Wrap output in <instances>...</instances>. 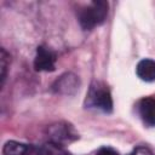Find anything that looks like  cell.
<instances>
[{"label": "cell", "mask_w": 155, "mask_h": 155, "mask_svg": "<svg viewBox=\"0 0 155 155\" xmlns=\"http://www.w3.org/2000/svg\"><path fill=\"white\" fill-rule=\"evenodd\" d=\"M108 15V2L98 0L90 2L79 12L80 25L85 30H91L94 27L102 24Z\"/></svg>", "instance_id": "cell-1"}, {"label": "cell", "mask_w": 155, "mask_h": 155, "mask_svg": "<svg viewBox=\"0 0 155 155\" xmlns=\"http://www.w3.org/2000/svg\"><path fill=\"white\" fill-rule=\"evenodd\" d=\"M86 105L104 113H110L113 110V99L108 86L101 81H94L87 92Z\"/></svg>", "instance_id": "cell-2"}, {"label": "cell", "mask_w": 155, "mask_h": 155, "mask_svg": "<svg viewBox=\"0 0 155 155\" xmlns=\"http://www.w3.org/2000/svg\"><path fill=\"white\" fill-rule=\"evenodd\" d=\"M48 137L50 142L57 145L64 147L79 138L75 128L68 122H56L48 127Z\"/></svg>", "instance_id": "cell-3"}, {"label": "cell", "mask_w": 155, "mask_h": 155, "mask_svg": "<svg viewBox=\"0 0 155 155\" xmlns=\"http://www.w3.org/2000/svg\"><path fill=\"white\" fill-rule=\"evenodd\" d=\"M80 86L79 78L73 73H65L59 76L52 85V90L59 94H74Z\"/></svg>", "instance_id": "cell-4"}, {"label": "cell", "mask_w": 155, "mask_h": 155, "mask_svg": "<svg viewBox=\"0 0 155 155\" xmlns=\"http://www.w3.org/2000/svg\"><path fill=\"white\" fill-rule=\"evenodd\" d=\"M56 67V54L45 46H39L34 58V68L39 71H53Z\"/></svg>", "instance_id": "cell-5"}, {"label": "cell", "mask_w": 155, "mask_h": 155, "mask_svg": "<svg viewBox=\"0 0 155 155\" xmlns=\"http://www.w3.org/2000/svg\"><path fill=\"white\" fill-rule=\"evenodd\" d=\"M137 111L142 121L148 126H155V99L143 98L137 104Z\"/></svg>", "instance_id": "cell-6"}, {"label": "cell", "mask_w": 155, "mask_h": 155, "mask_svg": "<svg viewBox=\"0 0 155 155\" xmlns=\"http://www.w3.org/2000/svg\"><path fill=\"white\" fill-rule=\"evenodd\" d=\"M136 74L137 76L147 82L155 81V61L144 58L138 62L136 67Z\"/></svg>", "instance_id": "cell-7"}, {"label": "cell", "mask_w": 155, "mask_h": 155, "mask_svg": "<svg viewBox=\"0 0 155 155\" xmlns=\"http://www.w3.org/2000/svg\"><path fill=\"white\" fill-rule=\"evenodd\" d=\"M31 151V145L19 143L16 140H8L4 144L2 154L4 155H27Z\"/></svg>", "instance_id": "cell-8"}, {"label": "cell", "mask_w": 155, "mask_h": 155, "mask_svg": "<svg viewBox=\"0 0 155 155\" xmlns=\"http://www.w3.org/2000/svg\"><path fill=\"white\" fill-rule=\"evenodd\" d=\"M38 155H69V154L63 149V147L48 142L42 147H40Z\"/></svg>", "instance_id": "cell-9"}, {"label": "cell", "mask_w": 155, "mask_h": 155, "mask_svg": "<svg viewBox=\"0 0 155 155\" xmlns=\"http://www.w3.org/2000/svg\"><path fill=\"white\" fill-rule=\"evenodd\" d=\"M7 65H8V54L4 48H1V56H0V69H1V86H4L5 79H6V71H7Z\"/></svg>", "instance_id": "cell-10"}, {"label": "cell", "mask_w": 155, "mask_h": 155, "mask_svg": "<svg viewBox=\"0 0 155 155\" xmlns=\"http://www.w3.org/2000/svg\"><path fill=\"white\" fill-rule=\"evenodd\" d=\"M128 155H154L151 153V150L147 147H137L134 148Z\"/></svg>", "instance_id": "cell-11"}, {"label": "cell", "mask_w": 155, "mask_h": 155, "mask_svg": "<svg viewBox=\"0 0 155 155\" xmlns=\"http://www.w3.org/2000/svg\"><path fill=\"white\" fill-rule=\"evenodd\" d=\"M96 155H119V153L110 147H102L98 149Z\"/></svg>", "instance_id": "cell-12"}]
</instances>
